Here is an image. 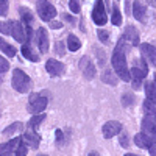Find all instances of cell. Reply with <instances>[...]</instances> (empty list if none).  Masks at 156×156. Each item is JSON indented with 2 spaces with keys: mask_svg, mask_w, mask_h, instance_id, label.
Wrapping results in <instances>:
<instances>
[{
  "mask_svg": "<svg viewBox=\"0 0 156 156\" xmlns=\"http://www.w3.org/2000/svg\"><path fill=\"white\" fill-rule=\"evenodd\" d=\"M125 44H122L119 41L114 53H112V67L115 70V75L120 78L122 81H129V70L126 66V58H125Z\"/></svg>",
  "mask_w": 156,
  "mask_h": 156,
  "instance_id": "6da1fadb",
  "label": "cell"
},
{
  "mask_svg": "<svg viewBox=\"0 0 156 156\" xmlns=\"http://www.w3.org/2000/svg\"><path fill=\"white\" fill-rule=\"evenodd\" d=\"M12 87H14L17 92L20 94H25V92H28L30 87H31V80H30V76L25 73L23 70L20 69H14V72H12Z\"/></svg>",
  "mask_w": 156,
  "mask_h": 156,
  "instance_id": "7a4b0ae2",
  "label": "cell"
},
{
  "mask_svg": "<svg viewBox=\"0 0 156 156\" xmlns=\"http://www.w3.org/2000/svg\"><path fill=\"white\" fill-rule=\"evenodd\" d=\"M9 34L19 42H25L27 39L31 37V30L30 25H23L22 22L11 20L9 22Z\"/></svg>",
  "mask_w": 156,
  "mask_h": 156,
  "instance_id": "3957f363",
  "label": "cell"
},
{
  "mask_svg": "<svg viewBox=\"0 0 156 156\" xmlns=\"http://www.w3.org/2000/svg\"><path fill=\"white\" fill-rule=\"evenodd\" d=\"M147 73H148V67H147L145 61L144 59L137 61V66H134L131 69V72H129V80H131L134 89H140L142 81H144V78L147 76Z\"/></svg>",
  "mask_w": 156,
  "mask_h": 156,
  "instance_id": "277c9868",
  "label": "cell"
},
{
  "mask_svg": "<svg viewBox=\"0 0 156 156\" xmlns=\"http://www.w3.org/2000/svg\"><path fill=\"white\" fill-rule=\"evenodd\" d=\"M36 11H37L39 17H41L42 20H45V22H50L56 16V8L50 2H47V0H39V2L36 3Z\"/></svg>",
  "mask_w": 156,
  "mask_h": 156,
  "instance_id": "5b68a950",
  "label": "cell"
},
{
  "mask_svg": "<svg viewBox=\"0 0 156 156\" xmlns=\"http://www.w3.org/2000/svg\"><path fill=\"white\" fill-rule=\"evenodd\" d=\"M47 95L44 94H31L28 98V109L31 112H42L47 106Z\"/></svg>",
  "mask_w": 156,
  "mask_h": 156,
  "instance_id": "8992f818",
  "label": "cell"
},
{
  "mask_svg": "<svg viewBox=\"0 0 156 156\" xmlns=\"http://www.w3.org/2000/svg\"><path fill=\"white\" fill-rule=\"evenodd\" d=\"M92 19L97 25H105L106 23L108 16H106V9H105L103 0H95V5H94V9H92Z\"/></svg>",
  "mask_w": 156,
  "mask_h": 156,
  "instance_id": "52a82bcc",
  "label": "cell"
},
{
  "mask_svg": "<svg viewBox=\"0 0 156 156\" xmlns=\"http://www.w3.org/2000/svg\"><path fill=\"white\" fill-rule=\"evenodd\" d=\"M120 42L128 44V45H137L139 44V31L133 27V25H128L123 31V34H122Z\"/></svg>",
  "mask_w": 156,
  "mask_h": 156,
  "instance_id": "ba28073f",
  "label": "cell"
},
{
  "mask_svg": "<svg viewBox=\"0 0 156 156\" xmlns=\"http://www.w3.org/2000/svg\"><path fill=\"white\" fill-rule=\"evenodd\" d=\"M142 131L144 134L154 137L156 136V119H154V114H147L142 120Z\"/></svg>",
  "mask_w": 156,
  "mask_h": 156,
  "instance_id": "9c48e42d",
  "label": "cell"
},
{
  "mask_svg": "<svg viewBox=\"0 0 156 156\" xmlns=\"http://www.w3.org/2000/svg\"><path fill=\"white\" fill-rule=\"evenodd\" d=\"M80 69H81L84 78H87V80H92L95 76V66H94V62L90 61L89 56H83L80 59Z\"/></svg>",
  "mask_w": 156,
  "mask_h": 156,
  "instance_id": "30bf717a",
  "label": "cell"
},
{
  "mask_svg": "<svg viewBox=\"0 0 156 156\" xmlns=\"http://www.w3.org/2000/svg\"><path fill=\"white\" fill-rule=\"evenodd\" d=\"M122 129V123L117 122V120H109L103 125L101 131H103V136L105 137H114L115 134H119Z\"/></svg>",
  "mask_w": 156,
  "mask_h": 156,
  "instance_id": "8fae6325",
  "label": "cell"
},
{
  "mask_svg": "<svg viewBox=\"0 0 156 156\" xmlns=\"http://www.w3.org/2000/svg\"><path fill=\"white\" fill-rule=\"evenodd\" d=\"M20 140H22V137H14V139L5 142V144H2L0 145V156H12L17 145L20 144Z\"/></svg>",
  "mask_w": 156,
  "mask_h": 156,
  "instance_id": "7c38bea8",
  "label": "cell"
},
{
  "mask_svg": "<svg viewBox=\"0 0 156 156\" xmlns=\"http://www.w3.org/2000/svg\"><path fill=\"white\" fill-rule=\"evenodd\" d=\"M45 69L47 72L51 75V76H59L64 73V70H66V67H64V64L56 61V59H48L45 62Z\"/></svg>",
  "mask_w": 156,
  "mask_h": 156,
  "instance_id": "4fadbf2b",
  "label": "cell"
},
{
  "mask_svg": "<svg viewBox=\"0 0 156 156\" xmlns=\"http://www.w3.org/2000/svg\"><path fill=\"white\" fill-rule=\"evenodd\" d=\"M133 16L139 20V22H145L147 20V8L140 0H134L133 3Z\"/></svg>",
  "mask_w": 156,
  "mask_h": 156,
  "instance_id": "5bb4252c",
  "label": "cell"
},
{
  "mask_svg": "<svg viewBox=\"0 0 156 156\" xmlns=\"http://www.w3.org/2000/svg\"><path fill=\"white\" fill-rule=\"evenodd\" d=\"M37 45L41 53H47L48 51V33L45 28H37Z\"/></svg>",
  "mask_w": 156,
  "mask_h": 156,
  "instance_id": "9a60e30c",
  "label": "cell"
},
{
  "mask_svg": "<svg viewBox=\"0 0 156 156\" xmlns=\"http://www.w3.org/2000/svg\"><path fill=\"white\" fill-rule=\"evenodd\" d=\"M140 53H142V58L147 59L150 64H156V50H154L153 45L142 44L140 45Z\"/></svg>",
  "mask_w": 156,
  "mask_h": 156,
  "instance_id": "2e32d148",
  "label": "cell"
},
{
  "mask_svg": "<svg viewBox=\"0 0 156 156\" xmlns=\"http://www.w3.org/2000/svg\"><path fill=\"white\" fill-rule=\"evenodd\" d=\"M134 144L140 148H150L154 144V137H150L144 133H139V134L134 136Z\"/></svg>",
  "mask_w": 156,
  "mask_h": 156,
  "instance_id": "e0dca14e",
  "label": "cell"
},
{
  "mask_svg": "<svg viewBox=\"0 0 156 156\" xmlns=\"http://www.w3.org/2000/svg\"><path fill=\"white\" fill-rule=\"evenodd\" d=\"M22 140H23V142H27V144L31 145L33 148H37V147H39V142H41V137H39V136L34 133V129L28 128V129H27V133L23 134Z\"/></svg>",
  "mask_w": 156,
  "mask_h": 156,
  "instance_id": "ac0fdd59",
  "label": "cell"
},
{
  "mask_svg": "<svg viewBox=\"0 0 156 156\" xmlns=\"http://www.w3.org/2000/svg\"><path fill=\"white\" fill-rule=\"evenodd\" d=\"M0 50H2L3 53H5L6 56H9V58L16 56V48L12 47V45H9L8 42H5L2 37H0Z\"/></svg>",
  "mask_w": 156,
  "mask_h": 156,
  "instance_id": "d6986e66",
  "label": "cell"
},
{
  "mask_svg": "<svg viewBox=\"0 0 156 156\" xmlns=\"http://www.w3.org/2000/svg\"><path fill=\"white\" fill-rule=\"evenodd\" d=\"M80 47H81L80 39H78L75 34H69V36H67V48H69L70 51H76Z\"/></svg>",
  "mask_w": 156,
  "mask_h": 156,
  "instance_id": "ffe728a7",
  "label": "cell"
},
{
  "mask_svg": "<svg viewBox=\"0 0 156 156\" xmlns=\"http://www.w3.org/2000/svg\"><path fill=\"white\" fill-rule=\"evenodd\" d=\"M22 55L27 58V59L33 61V62H37V61H39V56L33 51V48H30L27 44H23V45H22Z\"/></svg>",
  "mask_w": 156,
  "mask_h": 156,
  "instance_id": "44dd1931",
  "label": "cell"
},
{
  "mask_svg": "<svg viewBox=\"0 0 156 156\" xmlns=\"http://www.w3.org/2000/svg\"><path fill=\"white\" fill-rule=\"evenodd\" d=\"M101 80L105 83H108V84H115L117 83V75H114V72L111 69H106V70H103Z\"/></svg>",
  "mask_w": 156,
  "mask_h": 156,
  "instance_id": "7402d4cb",
  "label": "cell"
},
{
  "mask_svg": "<svg viewBox=\"0 0 156 156\" xmlns=\"http://www.w3.org/2000/svg\"><path fill=\"white\" fill-rule=\"evenodd\" d=\"M20 16H22V23L23 25H31L33 22V16H31V12L27 9V8H20Z\"/></svg>",
  "mask_w": 156,
  "mask_h": 156,
  "instance_id": "603a6c76",
  "label": "cell"
},
{
  "mask_svg": "<svg viewBox=\"0 0 156 156\" xmlns=\"http://www.w3.org/2000/svg\"><path fill=\"white\" fill-rule=\"evenodd\" d=\"M154 84L151 83V81H148L147 84H145V92H147V100H150V101H154L156 100V92H154Z\"/></svg>",
  "mask_w": 156,
  "mask_h": 156,
  "instance_id": "cb8c5ba5",
  "label": "cell"
},
{
  "mask_svg": "<svg viewBox=\"0 0 156 156\" xmlns=\"http://www.w3.org/2000/svg\"><path fill=\"white\" fill-rule=\"evenodd\" d=\"M44 119H45V114H37V115L31 117L30 122H28V128L36 129V126H37L39 123H41V122H44Z\"/></svg>",
  "mask_w": 156,
  "mask_h": 156,
  "instance_id": "d4e9b609",
  "label": "cell"
},
{
  "mask_svg": "<svg viewBox=\"0 0 156 156\" xmlns=\"http://www.w3.org/2000/svg\"><path fill=\"white\" fill-rule=\"evenodd\" d=\"M112 23L114 25H120L122 23V14H120V9H119V6H115L114 5V8H112Z\"/></svg>",
  "mask_w": 156,
  "mask_h": 156,
  "instance_id": "484cf974",
  "label": "cell"
},
{
  "mask_svg": "<svg viewBox=\"0 0 156 156\" xmlns=\"http://www.w3.org/2000/svg\"><path fill=\"white\" fill-rule=\"evenodd\" d=\"M22 128H23L22 123H20V122H16V123H12L9 128H5V129H3V134H5V136H9V134H12L14 131H20Z\"/></svg>",
  "mask_w": 156,
  "mask_h": 156,
  "instance_id": "4316f807",
  "label": "cell"
},
{
  "mask_svg": "<svg viewBox=\"0 0 156 156\" xmlns=\"http://www.w3.org/2000/svg\"><path fill=\"white\" fill-rule=\"evenodd\" d=\"M144 111H145L147 114H154V111H156V105H154V101L145 100V101H144Z\"/></svg>",
  "mask_w": 156,
  "mask_h": 156,
  "instance_id": "83f0119b",
  "label": "cell"
},
{
  "mask_svg": "<svg viewBox=\"0 0 156 156\" xmlns=\"http://www.w3.org/2000/svg\"><path fill=\"white\" fill-rule=\"evenodd\" d=\"M16 156H27V145L23 140H20V144L16 148Z\"/></svg>",
  "mask_w": 156,
  "mask_h": 156,
  "instance_id": "f1b7e54d",
  "label": "cell"
},
{
  "mask_svg": "<svg viewBox=\"0 0 156 156\" xmlns=\"http://www.w3.org/2000/svg\"><path fill=\"white\" fill-rule=\"evenodd\" d=\"M69 8L72 12L78 14L80 12V0H69Z\"/></svg>",
  "mask_w": 156,
  "mask_h": 156,
  "instance_id": "f546056e",
  "label": "cell"
},
{
  "mask_svg": "<svg viewBox=\"0 0 156 156\" xmlns=\"http://www.w3.org/2000/svg\"><path fill=\"white\" fill-rule=\"evenodd\" d=\"M97 36H98V39H100L101 42L108 44V41H109V33H108L106 30H98V31H97Z\"/></svg>",
  "mask_w": 156,
  "mask_h": 156,
  "instance_id": "4dcf8cb0",
  "label": "cell"
},
{
  "mask_svg": "<svg viewBox=\"0 0 156 156\" xmlns=\"http://www.w3.org/2000/svg\"><path fill=\"white\" fill-rule=\"evenodd\" d=\"M8 12V0H0V16H6Z\"/></svg>",
  "mask_w": 156,
  "mask_h": 156,
  "instance_id": "1f68e13d",
  "label": "cell"
},
{
  "mask_svg": "<svg viewBox=\"0 0 156 156\" xmlns=\"http://www.w3.org/2000/svg\"><path fill=\"white\" fill-rule=\"evenodd\" d=\"M8 69H9V64H8V61H6L3 56H0V72L3 73V72H6Z\"/></svg>",
  "mask_w": 156,
  "mask_h": 156,
  "instance_id": "d6a6232c",
  "label": "cell"
},
{
  "mask_svg": "<svg viewBox=\"0 0 156 156\" xmlns=\"http://www.w3.org/2000/svg\"><path fill=\"white\" fill-rule=\"evenodd\" d=\"M55 51H58V55H61V56H62V55H66V50H64V44L58 41V42L55 44Z\"/></svg>",
  "mask_w": 156,
  "mask_h": 156,
  "instance_id": "836d02e7",
  "label": "cell"
},
{
  "mask_svg": "<svg viewBox=\"0 0 156 156\" xmlns=\"http://www.w3.org/2000/svg\"><path fill=\"white\" fill-rule=\"evenodd\" d=\"M122 100H123V101H122V103H123V106H129V105L133 103V100H134V98H133V95L125 94V95L122 97Z\"/></svg>",
  "mask_w": 156,
  "mask_h": 156,
  "instance_id": "e575fe53",
  "label": "cell"
},
{
  "mask_svg": "<svg viewBox=\"0 0 156 156\" xmlns=\"http://www.w3.org/2000/svg\"><path fill=\"white\" fill-rule=\"evenodd\" d=\"M0 31L5 33V34H9V23H3V22H0Z\"/></svg>",
  "mask_w": 156,
  "mask_h": 156,
  "instance_id": "d590c367",
  "label": "cell"
},
{
  "mask_svg": "<svg viewBox=\"0 0 156 156\" xmlns=\"http://www.w3.org/2000/svg\"><path fill=\"white\" fill-rule=\"evenodd\" d=\"M61 27H62V23H61V22H55V20H50V28L56 30V28H61Z\"/></svg>",
  "mask_w": 156,
  "mask_h": 156,
  "instance_id": "8d00e7d4",
  "label": "cell"
},
{
  "mask_svg": "<svg viewBox=\"0 0 156 156\" xmlns=\"http://www.w3.org/2000/svg\"><path fill=\"white\" fill-rule=\"evenodd\" d=\"M120 144H122L123 147H126V145H128V136H126L125 133L120 136Z\"/></svg>",
  "mask_w": 156,
  "mask_h": 156,
  "instance_id": "74e56055",
  "label": "cell"
},
{
  "mask_svg": "<svg viewBox=\"0 0 156 156\" xmlns=\"http://www.w3.org/2000/svg\"><path fill=\"white\" fill-rule=\"evenodd\" d=\"M55 136H56V139L61 142L62 140V133H61V129H56V133H55Z\"/></svg>",
  "mask_w": 156,
  "mask_h": 156,
  "instance_id": "f35d334b",
  "label": "cell"
},
{
  "mask_svg": "<svg viewBox=\"0 0 156 156\" xmlns=\"http://www.w3.org/2000/svg\"><path fill=\"white\" fill-rule=\"evenodd\" d=\"M150 154H151V156H156V145H154V144L150 147Z\"/></svg>",
  "mask_w": 156,
  "mask_h": 156,
  "instance_id": "ab89813d",
  "label": "cell"
},
{
  "mask_svg": "<svg viewBox=\"0 0 156 156\" xmlns=\"http://www.w3.org/2000/svg\"><path fill=\"white\" fill-rule=\"evenodd\" d=\"M148 2V5H151V6H156V0H147Z\"/></svg>",
  "mask_w": 156,
  "mask_h": 156,
  "instance_id": "60d3db41",
  "label": "cell"
},
{
  "mask_svg": "<svg viewBox=\"0 0 156 156\" xmlns=\"http://www.w3.org/2000/svg\"><path fill=\"white\" fill-rule=\"evenodd\" d=\"M64 19H66V20H69V22H73V19H72L70 16H64Z\"/></svg>",
  "mask_w": 156,
  "mask_h": 156,
  "instance_id": "b9f144b4",
  "label": "cell"
},
{
  "mask_svg": "<svg viewBox=\"0 0 156 156\" xmlns=\"http://www.w3.org/2000/svg\"><path fill=\"white\" fill-rule=\"evenodd\" d=\"M125 156H137V154H133V153H126Z\"/></svg>",
  "mask_w": 156,
  "mask_h": 156,
  "instance_id": "7bdbcfd3",
  "label": "cell"
},
{
  "mask_svg": "<svg viewBox=\"0 0 156 156\" xmlns=\"http://www.w3.org/2000/svg\"><path fill=\"white\" fill-rule=\"evenodd\" d=\"M89 156H98V154H97V153H90Z\"/></svg>",
  "mask_w": 156,
  "mask_h": 156,
  "instance_id": "ee69618b",
  "label": "cell"
},
{
  "mask_svg": "<svg viewBox=\"0 0 156 156\" xmlns=\"http://www.w3.org/2000/svg\"><path fill=\"white\" fill-rule=\"evenodd\" d=\"M41 156H47V154H41Z\"/></svg>",
  "mask_w": 156,
  "mask_h": 156,
  "instance_id": "f6af8a7d",
  "label": "cell"
}]
</instances>
